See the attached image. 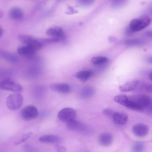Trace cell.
<instances>
[{
    "mask_svg": "<svg viewBox=\"0 0 152 152\" xmlns=\"http://www.w3.org/2000/svg\"><path fill=\"white\" fill-rule=\"evenodd\" d=\"M115 112V111L110 108L105 109L103 111L104 115L107 117L111 118H112Z\"/></svg>",
    "mask_w": 152,
    "mask_h": 152,
    "instance_id": "cell-26",
    "label": "cell"
},
{
    "mask_svg": "<svg viewBox=\"0 0 152 152\" xmlns=\"http://www.w3.org/2000/svg\"><path fill=\"white\" fill-rule=\"evenodd\" d=\"M8 14L10 17L14 20L21 19L23 17V13L22 10L17 7L11 8L9 11Z\"/></svg>",
    "mask_w": 152,
    "mask_h": 152,
    "instance_id": "cell-13",
    "label": "cell"
},
{
    "mask_svg": "<svg viewBox=\"0 0 152 152\" xmlns=\"http://www.w3.org/2000/svg\"><path fill=\"white\" fill-rule=\"evenodd\" d=\"M32 134V133L30 132L24 134L22 137V138L16 141V142H14L15 145H18V144H20L23 142L24 141L26 140L28 138H29V137H30V136Z\"/></svg>",
    "mask_w": 152,
    "mask_h": 152,
    "instance_id": "cell-27",
    "label": "cell"
},
{
    "mask_svg": "<svg viewBox=\"0 0 152 152\" xmlns=\"http://www.w3.org/2000/svg\"><path fill=\"white\" fill-rule=\"evenodd\" d=\"M56 148L58 152H66V149L64 146L57 145L56 146Z\"/></svg>",
    "mask_w": 152,
    "mask_h": 152,
    "instance_id": "cell-28",
    "label": "cell"
},
{
    "mask_svg": "<svg viewBox=\"0 0 152 152\" xmlns=\"http://www.w3.org/2000/svg\"><path fill=\"white\" fill-rule=\"evenodd\" d=\"M76 113L75 110L69 107L61 109L58 114V117L61 121L66 123L71 120L75 119Z\"/></svg>",
    "mask_w": 152,
    "mask_h": 152,
    "instance_id": "cell-6",
    "label": "cell"
},
{
    "mask_svg": "<svg viewBox=\"0 0 152 152\" xmlns=\"http://www.w3.org/2000/svg\"><path fill=\"white\" fill-rule=\"evenodd\" d=\"M112 119L115 123L119 125H123L127 123L128 115L125 113L115 111Z\"/></svg>",
    "mask_w": 152,
    "mask_h": 152,
    "instance_id": "cell-10",
    "label": "cell"
},
{
    "mask_svg": "<svg viewBox=\"0 0 152 152\" xmlns=\"http://www.w3.org/2000/svg\"><path fill=\"white\" fill-rule=\"evenodd\" d=\"M0 56L5 60L13 63H16L18 61L17 56L14 54L7 51L1 50Z\"/></svg>",
    "mask_w": 152,
    "mask_h": 152,
    "instance_id": "cell-16",
    "label": "cell"
},
{
    "mask_svg": "<svg viewBox=\"0 0 152 152\" xmlns=\"http://www.w3.org/2000/svg\"><path fill=\"white\" fill-rule=\"evenodd\" d=\"M50 88L52 91L62 93H67L70 92L69 86L66 83H56L51 85Z\"/></svg>",
    "mask_w": 152,
    "mask_h": 152,
    "instance_id": "cell-12",
    "label": "cell"
},
{
    "mask_svg": "<svg viewBox=\"0 0 152 152\" xmlns=\"http://www.w3.org/2000/svg\"><path fill=\"white\" fill-rule=\"evenodd\" d=\"M95 93V90L93 87L87 86L82 89L80 93V96L83 99L88 98L93 96Z\"/></svg>",
    "mask_w": 152,
    "mask_h": 152,
    "instance_id": "cell-19",
    "label": "cell"
},
{
    "mask_svg": "<svg viewBox=\"0 0 152 152\" xmlns=\"http://www.w3.org/2000/svg\"><path fill=\"white\" fill-rule=\"evenodd\" d=\"M149 78L152 81V72L150 73L149 75Z\"/></svg>",
    "mask_w": 152,
    "mask_h": 152,
    "instance_id": "cell-34",
    "label": "cell"
},
{
    "mask_svg": "<svg viewBox=\"0 0 152 152\" xmlns=\"http://www.w3.org/2000/svg\"><path fill=\"white\" fill-rule=\"evenodd\" d=\"M39 140L44 142L56 143L59 141L60 138L58 136L56 135H46L40 137Z\"/></svg>",
    "mask_w": 152,
    "mask_h": 152,
    "instance_id": "cell-18",
    "label": "cell"
},
{
    "mask_svg": "<svg viewBox=\"0 0 152 152\" xmlns=\"http://www.w3.org/2000/svg\"><path fill=\"white\" fill-rule=\"evenodd\" d=\"M108 60V58L105 57L96 56L92 58L91 59V61L94 64H98L105 62Z\"/></svg>",
    "mask_w": 152,
    "mask_h": 152,
    "instance_id": "cell-24",
    "label": "cell"
},
{
    "mask_svg": "<svg viewBox=\"0 0 152 152\" xmlns=\"http://www.w3.org/2000/svg\"><path fill=\"white\" fill-rule=\"evenodd\" d=\"M0 88L3 90L18 93L22 91V86L10 78H6L1 81Z\"/></svg>",
    "mask_w": 152,
    "mask_h": 152,
    "instance_id": "cell-4",
    "label": "cell"
},
{
    "mask_svg": "<svg viewBox=\"0 0 152 152\" xmlns=\"http://www.w3.org/2000/svg\"><path fill=\"white\" fill-rule=\"evenodd\" d=\"M149 131V128L146 125L139 123L134 125L132 128L133 134L136 136L142 137L146 136Z\"/></svg>",
    "mask_w": 152,
    "mask_h": 152,
    "instance_id": "cell-7",
    "label": "cell"
},
{
    "mask_svg": "<svg viewBox=\"0 0 152 152\" xmlns=\"http://www.w3.org/2000/svg\"><path fill=\"white\" fill-rule=\"evenodd\" d=\"M18 38L21 42L26 45H28L34 39V38L31 36L23 34L19 35Z\"/></svg>",
    "mask_w": 152,
    "mask_h": 152,
    "instance_id": "cell-23",
    "label": "cell"
},
{
    "mask_svg": "<svg viewBox=\"0 0 152 152\" xmlns=\"http://www.w3.org/2000/svg\"><path fill=\"white\" fill-rule=\"evenodd\" d=\"M18 53L19 55L25 56H31L34 55L35 51L28 45L20 46L17 48Z\"/></svg>",
    "mask_w": 152,
    "mask_h": 152,
    "instance_id": "cell-14",
    "label": "cell"
},
{
    "mask_svg": "<svg viewBox=\"0 0 152 152\" xmlns=\"http://www.w3.org/2000/svg\"><path fill=\"white\" fill-rule=\"evenodd\" d=\"M3 33V30L1 27H0V35L1 36Z\"/></svg>",
    "mask_w": 152,
    "mask_h": 152,
    "instance_id": "cell-33",
    "label": "cell"
},
{
    "mask_svg": "<svg viewBox=\"0 0 152 152\" xmlns=\"http://www.w3.org/2000/svg\"><path fill=\"white\" fill-rule=\"evenodd\" d=\"M145 146L143 143L138 142L135 143L132 146V150L133 152H143Z\"/></svg>",
    "mask_w": 152,
    "mask_h": 152,
    "instance_id": "cell-22",
    "label": "cell"
},
{
    "mask_svg": "<svg viewBox=\"0 0 152 152\" xmlns=\"http://www.w3.org/2000/svg\"><path fill=\"white\" fill-rule=\"evenodd\" d=\"M124 44L128 46H134L143 45L144 44V42L138 39H131L126 40Z\"/></svg>",
    "mask_w": 152,
    "mask_h": 152,
    "instance_id": "cell-21",
    "label": "cell"
},
{
    "mask_svg": "<svg viewBox=\"0 0 152 152\" xmlns=\"http://www.w3.org/2000/svg\"><path fill=\"white\" fill-rule=\"evenodd\" d=\"M138 82L133 80L128 82L119 87L120 90L123 92H127L134 90L137 86Z\"/></svg>",
    "mask_w": 152,
    "mask_h": 152,
    "instance_id": "cell-17",
    "label": "cell"
},
{
    "mask_svg": "<svg viewBox=\"0 0 152 152\" xmlns=\"http://www.w3.org/2000/svg\"><path fill=\"white\" fill-rule=\"evenodd\" d=\"M146 60L148 62L152 63V56L148 57Z\"/></svg>",
    "mask_w": 152,
    "mask_h": 152,
    "instance_id": "cell-32",
    "label": "cell"
},
{
    "mask_svg": "<svg viewBox=\"0 0 152 152\" xmlns=\"http://www.w3.org/2000/svg\"><path fill=\"white\" fill-rule=\"evenodd\" d=\"M99 141V144L102 146H110L112 144L113 141L112 135L108 132L103 133L100 135Z\"/></svg>",
    "mask_w": 152,
    "mask_h": 152,
    "instance_id": "cell-11",
    "label": "cell"
},
{
    "mask_svg": "<svg viewBox=\"0 0 152 152\" xmlns=\"http://www.w3.org/2000/svg\"><path fill=\"white\" fill-rule=\"evenodd\" d=\"M38 115L37 108L33 105H29L24 107L21 110L20 115L26 121H29L36 118Z\"/></svg>",
    "mask_w": 152,
    "mask_h": 152,
    "instance_id": "cell-5",
    "label": "cell"
},
{
    "mask_svg": "<svg viewBox=\"0 0 152 152\" xmlns=\"http://www.w3.org/2000/svg\"><path fill=\"white\" fill-rule=\"evenodd\" d=\"M145 34L148 36L152 37V31H147L145 32Z\"/></svg>",
    "mask_w": 152,
    "mask_h": 152,
    "instance_id": "cell-31",
    "label": "cell"
},
{
    "mask_svg": "<svg viewBox=\"0 0 152 152\" xmlns=\"http://www.w3.org/2000/svg\"><path fill=\"white\" fill-rule=\"evenodd\" d=\"M151 21L149 16L145 15L132 20L129 23V27L133 32L138 31L148 26Z\"/></svg>",
    "mask_w": 152,
    "mask_h": 152,
    "instance_id": "cell-2",
    "label": "cell"
},
{
    "mask_svg": "<svg viewBox=\"0 0 152 152\" xmlns=\"http://www.w3.org/2000/svg\"><path fill=\"white\" fill-rule=\"evenodd\" d=\"M115 101L126 107L128 100V97L124 94H120L115 96Z\"/></svg>",
    "mask_w": 152,
    "mask_h": 152,
    "instance_id": "cell-20",
    "label": "cell"
},
{
    "mask_svg": "<svg viewBox=\"0 0 152 152\" xmlns=\"http://www.w3.org/2000/svg\"><path fill=\"white\" fill-rule=\"evenodd\" d=\"M23 102V97L18 93L10 94L7 97L6 101L7 107L11 110L18 109L22 106Z\"/></svg>",
    "mask_w": 152,
    "mask_h": 152,
    "instance_id": "cell-3",
    "label": "cell"
},
{
    "mask_svg": "<svg viewBox=\"0 0 152 152\" xmlns=\"http://www.w3.org/2000/svg\"><path fill=\"white\" fill-rule=\"evenodd\" d=\"M39 41L43 44H50L56 43L60 40L59 39L56 38H48L41 39Z\"/></svg>",
    "mask_w": 152,
    "mask_h": 152,
    "instance_id": "cell-25",
    "label": "cell"
},
{
    "mask_svg": "<svg viewBox=\"0 0 152 152\" xmlns=\"http://www.w3.org/2000/svg\"><path fill=\"white\" fill-rule=\"evenodd\" d=\"M145 89L147 92L152 93V84L146 86Z\"/></svg>",
    "mask_w": 152,
    "mask_h": 152,
    "instance_id": "cell-29",
    "label": "cell"
},
{
    "mask_svg": "<svg viewBox=\"0 0 152 152\" xmlns=\"http://www.w3.org/2000/svg\"><path fill=\"white\" fill-rule=\"evenodd\" d=\"M66 126L69 130L80 132H83L86 130V126L80 122L75 119L66 123Z\"/></svg>",
    "mask_w": 152,
    "mask_h": 152,
    "instance_id": "cell-9",
    "label": "cell"
},
{
    "mask_svg": "<svg viewBox=\"0 0 152 152\" xmlns=\"http://www.w3.org/2000/svg\"><path fill=\"white\" fill-rule=\"evenodd\" d=\"M46 34L58 39L59 40L64 41L66 38L63 30L58 26H53L49 28L46 31Z\"/></svg>",
    "mask_w": 152,
    "mask_h": 152,
    "instance_id": "cell-8",
    "label": "cell"
},
{
    "mask_svg": "<svg viewBox=\"0 0 152 152\" xmlns=\"http://www.w3.org/2000/svg\"><path fill=\"white\" fill-rule=\"evenodd\" d=\"M152 102V99L148 95H135L128 97V101L126 107L133 110L141 111L150 106Z\"/></svg>",
    "mask_w": 152,
    "mask_h": 152,
    "instance_id": "cell-1",
    "label": "cell"
},
{
    "mask_svg": "<svg viewBox=\"0 0 152 152\" xmlns=\"http://www.w3.org/2000/svg\"><path fill=\"white\" fill-rule=\"evenodd\" d=\"M133 32L131 30L129 27L127 28L126 30V34L127 35H129L131 34Z\"/></svg>",
    "mask_w": 152,
    "mask_h": 152,
    "instance_id": "cell-30",
    "label": "cell"
},
{
    "mask_svg": "<svg viewBox=\"0 0 152 152\" xmlns=\"http://www.w3.org/2000/svg\"><path fill=\"white\" fill-rule=\"evenodd\" d=\"M93 73V72L90 70H82L78 72L76 76L81 81L85 82L92 76Z\"/></svg>",
    "mask_w": 152,
    "mask_h": 152,
    "instance_id": "cell-15",
    "label": "cell"
}]
</instances>
